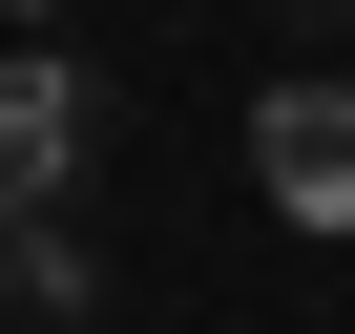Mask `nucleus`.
Instances as JSON below:
<instances>
[{
	"instance_id": "obj_1",
	"label": "nucleus",
	"mask_w": 355,
	"mask_h": 334,
	"mask_svg": "<svg viewBox=\"0 0 355 334\" xmlns=\"http://www.w3.org/2000/svg\"><path fill=\"white\" fill-rule=\"evenodd\" d=\"M251 188L293 230H355V84H272L251 105Z\"/></svg>"
},
{
	"instance_id": "obj_2",
	"label": "nucleus",
	"mask_w": 355,
	"mask_h": 334,
	"mask_svg": "<svg viewBox=\"0 0 355 334\" xmlns=\"http://www.w3.org/2000/svg\"><path fill=\"white\" fill-rule=\"evenodd\" d=\"M63 167H84V63H0V209H63Z\"/></svg>"
}]
</instances>
